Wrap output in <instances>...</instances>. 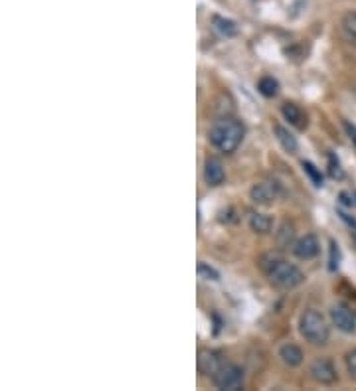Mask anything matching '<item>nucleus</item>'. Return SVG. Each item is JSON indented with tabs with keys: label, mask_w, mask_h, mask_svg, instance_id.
Masks as SVG:
<instances>
[{
	"label": "nucleus",
	"mask_w": 356,
	"mask_h": 391,
	"mask_svg": "<svg viewBox=\"0 0 356 391\" xmlns=\"http://www.w3.org/2000/svg\"><path fill=\"white\" fill-rule=\"evenodd\" d=\"M257 92L262 93L264 97L271 99V97H277L279 93V81L271 76H264V78L257 81Z\"/></svg>",
	"instance_id": "f3484780"
},
{
	"label": "nucleus",
	"mask_w": 356,
	"mask_h": 391,
	"mask_svg": "<svg viewBox=\"0 0 356 391\" xmlns=\"http://www.w3.org/2000/svg\"><path fill=\"white\" fill-rule=\"evenodd\" d=\"M276 241L279 249H289L295 245V227H293V223L289 222H283L279 225V229L276 232Z\"/></svg>",
	"instance_id": "dca6fc26"
},
{
	"label": "nucleus",
	"mask_w": 356,
	"mask_h": 391,
	"mask_svg": "<svg viewBox=\"0 0 356 391\" xmlns=\"http://www.w3.org/2000/svg\"><path fill=\"white\" fill-rule=\"evenodd\" d=\"M273 132H276V139L277 143L281 144V148L285 150V153H297V148H299V143H297V137L291 132L287 127H283V125H276L273 127Z\"/></svg>",
	"instance_id": "f8f14e48"
},
{
	"label": "nucleus",
	"mask_w": 356,
	"mask_h": 391,
	"mask_svg": "<svg viewBox=\"0 0 356 391\" xmlns=\"http://www.w3.org/2000/svg\"><path fill=\"white\" fill-rule=\"evenodd\" d=\"M291 251H293V255H295L297 259L311 261V259H315L316 255H319L321 245H319L316 235L305 234L303 237H299V239L295 241V245L291 247Z\"/></svg>",
	"instance_id": "1a4fd4ad"
},
{
	"label": "nucleus",
	"mask_w": 356,
	"mask_h": 391,
	"mask_svg": "<svg viewBox=\"0 0 356 391\" xmlns=\"http://www.w3.org/2000/svg\"><path fill=\"white\" fill-rule=\"evenodd\" d=\"M244 137H246V127L241 121L234 117L218 119L208 130L210 144L222 155H234L239 144L244 143Z\"/></svg>",
	"instance_id": "f03ea898"
},
{
	"label": "nucleus",
	"mask_w": 356,
	"mask_h": 391,
	"mask_svg": "<svg viewBox=\"0 0 356 391\" xmlns=\"http://www.w3.org/2000/svg\"><path fill=\"white\" fill-rule=\"evenodd\" d=\"M204 182L212 186V188H218V186H222L226 182L224 164L218 158H206V162H204Z\"/></svg>",
	"instance_id": "9d476101"
},
{
	"label": "nucleus",
	"mask_w": 356,
	"mask_h": 391,
	"mask_svg": "<svg viewBox=\"0 0 356 391\" xmlns=\"http://www.w3.org/2000/svg\"><path fill=\"white\" fill-rule=\"evenodd\" d=\"M309 376L321 385H332L339 379L337 367L327 358H316L315 362L311 364V367H309Z\"/></svg>",
	"instance_id": "0eeeda50"
},
{
	"label": "nucleus",
	"mask_w": 356,
	"mask_h": 391,
	"mask_svg": "<svg viewBox=\"0 0 356 391\" xmlns=\"http://www.w3.org/2000/svg\"><path fill=\"white\" fill-rule=\"evenodd\" d=\"M327 168H329L330 178H334V180H343L344 178V170L341 166V160L337 158V155H332V153L327 155Z\"/></svg>",
	"instance_id": "6ab92c4d"
},
{
	"label": "nucleus",
	"mask_w": 356,
	"mask_h": 391,
	"mask_svg": "<svg viewBox=\"0 0 356 391\" xmlns=\"http://www.w3.org/2000/svg\"><path fill=\"white\" fill-rule=\"evenodd\" d=\"M339 216L343 218L344 222L348 223V227H350V229H355V227H356V220H355V218H353V216H348V214H346V211H343V209L339 211Z\"/></svg>",
	"instance_id": "a878e982"
},
{
	"label": "nucleus",
	"mask_w": 356,
	"mask_h": 391,
	"mask_svg": "<svg viewBox=\"0 0 356 391\" xmlns=\"http://www.w3.org/2000/svg\"><path fill=\"white\" fill-rule=\"evenodd\" d=\"M339 200L343 202V206L346 208H356V192H350V190H344L339 196Z\"/></svg>",
	"instance_id": "b1692460"
},
{
	"label": "nucleus",
	"mask_w": 356,
	"mask_h": 391,
	"mask_svg": "<svg viewBox=\"0 0 356 391\" xmlns=\"http://www.w3.org/2000/svg\"><path fill=\"white\" fill-rule=\"evenodd\" d=\"M281 194V188L276 180H262L251 186L250 198L253 204L257 206H271L273 202H277V198Z\"/></svg>",
	"instance_id": "39448f33"
},
{
	"label": "nucleus",
	"mask_w": 356,
	"mask_h": 391,
	"mask_svg": "<svg viewBox=\"0 0 356 391\" xmlns=\"http://www.w3.org/2000/svg\"><path fill=\"white\" fill-rule=\"evenodd\" d=\"M198 372L202 374V376H206V378H214L218 372H220V367L226 364L224 358H222V354L218 352V350H210V348H202L200 352H198Z\"/></svg>",
	"instance_id": "423d86ee"
},
{
	"label": "nucleus",
	"mask_w": 356,
	"mask_h": 391,
	"mask_svg": "<svg viewBox=\"0 0 356 391\" xmlns=\"http://www.w3.org/2000/svg\"><path fill=\"white\" fill-rule=\"evenodd\" d=\"M281 115L285 117V121H289V125H293L295 129L299 130H305L307 129V115L303 113V109L299 107V105L291 103V101H287V103L281 105Z\"/></svg>",
	"instance_id": "9b49d317"
},
{
	"label": "nucleus",
	"mask_w": 356,
	"mask_h": 391,
	"mask_svg": "<svg viewBox=\"0 0 356 391\" xmlns=\"http://www.w3.org/2000/svg\"><path fill=\"white\" fill-rule=\"evenodd\" d=\"M344 364H346V370H348V376L356 381V350H350L344 356Z\"/></svg>",
	"instance_id": "5701e85b"
},
{
	"label": "nucleus",
	"mask_w": 356,
	"mask_h": 391,
	"mask_svg": "<svg viewBox=\"0 0 356 391\" xmlns=\"http://www.w3.org/2000/svg\"><path fill=\"white\" fill-rule=\"evenodd\" d=\"M344 130H346V134H348V139H350V143L356 146V127L355 125H350L348 121H344Z\"/></svg>",
	"instance_id": "393cba45"
},
{
	"label": "nucleus",
	"mask_w": 356,
	"mask_h": 391,
	"mask_svg": "<svg viewBox=\"0 0 356 391\" xmlns=\"http://www.w3.org/2000/svg\"><path fill=\"white\" fill-rule=\"evenodd\" d=\"M250 227L253 234L257 235H269L273 232V220L267 214H260V211H251L250 214Z\"/></svg>",
	"instance_id": "ddd939ff"
},
{
	"label": "nucleus",
	"mask_w": 356,
	"mask_h": 391,
	"mask_svg": "<svg viewBox=\"0 0 356 391\" xmlns=\"http://www.w3.org/2000/svg\"><path fill=\"white\" fill-rule=\"evenodd\" d=\"M341 30H343L344 38L356 42V10L344 14L343 20H341Z\"/></svg>",
	"instance_id": "a211bd4d"
},
{
	"label": "nucleus",
	"mask_w": 356,
	"mask_h": 391,
	"mask_svg": "<svg viewBox=\"0 0 356 391\" xmlns=\"http://www.w3.org/2000/svg\"><path fill=\"white\" fill-rule=\"evenodd\" d=\"M353 237H355V241H356V227H355V229H353Z\"/></svg>",
	"instance_id": "bb28decb"
},
{
	"label": "nucleus",
	"mask_w": 356,
	"mask_h": 391,
	"mask_svg": "<svg viewBox=\"0 0 356 391\" xmlns=\"http://www.w3.org/2000/svg\"><path fill=\"white\" fill-rule=\"evenodd\" d=\"M299 332L309 344L313 346H327L330 338V328L325 320V316L315 311V309H307L301 314L299 320Z\"/></svg>",
	"instance_id": "7ed1b4c3"
},
{
	"label": "nucleus",
	"mask_w": 356,
	"mask_h": 391,
	"mask_svg": "<svg viewBox=\"0 0 356 391\" xmlns=\"http://www.w3.org/2000/svg\"><path fill=\"white\" fill-rule=\"evenodd\" d=\"M330 320L344 334H355L356 332V314L346 304H334L330 309Z\"/></svg>",
	"instance_id": "6e6552de"
},
{
	"label": "nucleus",
	"mask_w": 356,
	"mask_h": 391,
	"mask_svg": "<svg viewBox=\"0 0 356 391\" xmlns=\"http://www.w3.org/2000/svg\"><path fill=\"white\" fill-rule=\"evenodd\" d=\"M260 269L264 271L267 281L281 290H293L305 281V273L287 259L277 253H265L260 257Z\"/></svg>",
	"instance_id": "f257e3e1"
},
{
	"label": "nucleus",
	"mask_w": 356,
	"mask_h": 391,
	"mask_svg": "<svg viewBox=\"0 0 356 391\" xmlns=\"http://www.w3.org/2000/svg\"><path fill=\"white\" fill-rule=\"evenodd\" d=\"M244 370L236 364H224L220 367V372L212 378L216 390L222 391H239L244 388Z\"/></svg>",
	"instance_id": "20e7f679"
},
{
	"label": "nucleus",
	"mask_w": 356,
	"mask_h": 391,
	"mask_svg": "<svg viewBox=\"0 0 356 391\" xmlns=\"http://www.w3.org/2000/svg\"><path fill=\"white\" fill-rule=\"evenodd\" d=\"M279 358H281V362L285 365H289V367H297V365L303 364V350L299 348V346H295V344H283L281 348H279Z\"/></svg>",
	"instance_id": "4468645a"
},
{
	"label": "nucleus",
	"mask_w": 356,
	"mask_h": 391,
	"mask_svg": "<svg viewBox=\"0 0 356 391\" xmlns=\"http://www.w3.org/2000/svg\"><path fill=\"white\" fill-rule=\"evenodd\" d=\"M212 28H214V32L220 34L222 38H234L237 34L236 22L230 20V18H224V16H218V14L212 16Z\"/></svg>",
	"instance_id": "2eb2a0df"
},
{
	"label": "nucleus",
	"mask_w": 356,
	"mask_h": 391,
	"mask_svg": "<svg viewBox=\"0 0 356 391\" xmlns=\"http://www.w3.org/2000/svg\"><path fill=\"white\" fill-rule=\"evenodd\" d=\"M301 166H303L305 174L311 178V182L315 184L316 188H321V186H323V174H321V170L316 168L313 162H309V160H303Z\"/></svg>",
	"instance_id": "412c9836"
},
{
	"label": "nucleus",
	"mask_w": 356,
	"mask_h": 391,
	"mask_svg": "<svg viewBox=\"0 0 356 391\" xmlns=\"http://www.w3.org/2000/svg\"><path fill=\"white\" fill-rule=\"evenodd\" d=\"M330 257H329V271H337L341 265V249L334 241H330Z\"/></svg>",
	"instance_id": "4be33fe9"
},
{
	"label": "nucleus",
	"mask_w": 356,
	"mask_h": 391,
	"mask_svg": "<svg viewBox=\"0 0 356 391\" xmlns=\"http://www.w3.org/2000/svg\"><path fill=\"white\" fill-rule=\"evenodd\" d=\"M196 271H198V277L202 279V281H212V283H216V281H220V273L208 265V263H204V261H200L196 265Z\"/></svg>",
	"instance_id": "aec40b11"
}]
</instances>
